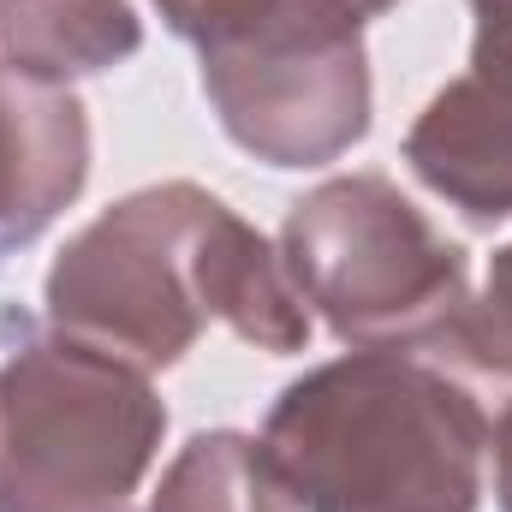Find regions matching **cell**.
<instances>
[{"mask_svg": "<svg viewBox=\"0 0 512 512\" xmlns=\"http://www.w3.org/2000/svg\"><path fill=\"white\" fill-rule=\"evenodd\" d=\"M48 328L131 370H173L209 322H227L256 352H304L310 304L280 251L191 179L143 185L102 209L54 256Z\"/></svg>", "mask_w": 512, "mask_h": 512, "instance_id": "1", "label": "cell"}, {"mask_svg": "<svg viewBox=\"0 0 512 512\" xmlns=\"http://www.w3.org/2000/svg\"><path fill=\"white\" fill-rule=\"evenodd\" d=\"M262 447L298 512H477L489 417L411 352H346L280 387Z\"/></svg>", "mask_w": 512, "mask_h": 512, "instance_id": "2", "label": "cell"}, {"mask_svg": "<svg viewBox=\"0 0 512 512\" xmlns=\"http://www.w3.org/2000/svg\"><path fill=\"white\" fill-rule=\"evenodd\" d=\"M280 262L352 352H447L471 304V256L387 173L304 191L280 227Z\"/></svg>", "mask_w": 512, "mask_h": 512, "instance_id": "3", "label": "cell"}, {"mask_svg": "<svg viewBox=\"0 0 512 512\" xmlns=\"http://www.w3.org/2000/svg\"><path fill=\"white\" fill-rule=\"evenodd\" d=\"M167 435L143 370L60 334L0 358V512H126Z\"/></svg>", "mask_w": 512, "mask_h": 512, "instance_id": "4", "label": "cell"}, {"mask_svg": "<svg viewBox=\"0 0 512 512\" xmlns=\"http://www.w3.org/2000/svg\"><path fill=\"white\" fill-rule=\"evenodd\" d=\"M203 96L227 137L268 167L340 161L370 131L364 36H310L203 60Z\"/></svg>", "mask_w": 512, "mask_h": 512, "instance_id": "5", "label": "cell"}, {"mask_svg": "<svg viewBox=\"0 0 512 512\" xmlns=\"http://www.w3.org/2000/svg\"><path fill=\"white\" fill-rule=\"evenodd\" d=\"M90 179V120L72 90L0 66V256L42 239Z\"/></svg>", "mask_w": 512, "mask_h": 512, "instance_id": "6", "label": "cell"}, {"mask_svg": "<svg viewBox=\"0 0 512 512\" xmlns=\"http://www.w3.org/2000/svg\"><path fill=\"white\" fill-rule=\"evenodd\" d=\"M405 167L447 197L465 221L495 227L512 215V90L453 78L405 131Z\"/></svg>", "mask_w": 512, "mask_h": 512, "instance_id": "7", "label": "cell"}, {"mask_svg": "<svg viewBox=\"0 0 512 512\" xmlns=\"http://www.w3.org/2000/svg\"><path fill=\"white\" fill-rule=\"evenodd\" d=\"M143 48L131 0H0V66L30 84L66 90L72 78L114 72Z\"/></svg>", "mask_w": 512, "mask_h": 512, "instance_id": "8", "label": "cell"}, {"mask_svg": "<svg viewBox=\"0 0 512 512\" xmlns=\"http://www.w3.org/2000/svg\"><path fill=\"white\" fill-rule=\"evenodd\" d=\"M155 6L173 36H185L203 60H215L304 36H364V24L399 0H155Z\"/></svg>", "mask_w": 512, "mask_h": 512, "instance_id": "9", "label": "cell"}, {"mask_svg": "<svg viewBox=\"0 0 512 512\" xmlns=\"http://www.w3.org/2000/svg\"><path fill=\"white\" fill-rule=\"evenodd\" d=\"M149 512H298L268 447L239 429H203L161 471Z\"/></svg>", "mask_w": 512, "mask_h": 512, "instance_id": "10", "label": "cell"}, {"mask_svg": "<svg viewBox=\"0 0 512 512\" xmlns=\"http://www.w3.org/2000/svg\"><path fill=\"white\" fill-rule=\"evenodd\" d=\"M447 352L465 358L483 376L512 382V245H501L489 256V280H483V292H471Z\"/></svg>", "mask_w": 512, "mask_h": 512, "instance_id": "11", "label": "cell"}, {"mask_svg": "<svg viewBox=\"0 0 512 512\" xmlns=\"http://www.w3.org/2000/svg\"><path fill=\"white\" fill-rule=\"evenodd\" d=\"M471 78L512 90V0H471Z\"/></svg>", "mask_w": 512, "mask_h": 512, "instance_id": "12", "label": "cell"}, {"mask_svg": "<svg viewBox=\"0 0 512 512\" xmlns=\"http://www.w3.org/2000/svg\"><path fill=\"white\" fill-rule=\"evenodd\" d=\"M489 447H495V501H501V512H512V399L489 435Z\"/></svg>", "mask_w": 512, "mask_h": 512, "instance_id": "13", "label": "cell"}]
</instances>
